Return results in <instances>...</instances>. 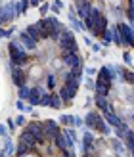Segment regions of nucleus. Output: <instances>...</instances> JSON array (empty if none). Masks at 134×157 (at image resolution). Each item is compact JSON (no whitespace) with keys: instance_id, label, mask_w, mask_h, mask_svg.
I'll return each mask as SVG.
<instances>
[{"instance_id":"f257e3e1","label":"nucleus","mask_w":134,"mask_h":157,"mask_svg":"<svg viewBox=\"0 0 134 157\" xmlns=\"http://www.w3.org/2000/svg\"><path fill=\"white\" fill-rule=\"evenodd\" d=\"M8 65H13V67H27L33 58L29 56L25 52V48L19 44L17 38H10V42H8Z\"/></svg>"},{"instance_id":"f03ea898","label":"nucleus","mask_w":134,"mask_h":157,"mask_svg":"<svg viewBox=\"0 0 134 157\" xmlns=\"http://www.w3.org/2000/svg\"><path fill=\"white\" fill-rule=\"evenodd\" d=\"M58 48H59V52L61 54H77L78 52V44H77V38H75V35L71 33V29H63L61 31V35H59V38H58Z\"/></svg>"},{"instance_id":"7ed1b4c3","label":"nucleus","mask_w":134,"mask_h":157,"mask_svg":"<svg viewBox=\"0 0 134 157\" xmlns=\"http://www.w3.org/2000/svg\"><path fill=\"white\" fill-rule=\"evenodd\" d=\"M78 86H81V82H78V81L61 82V86H59L56 92H58V96L61 98V101H63V105H71V101H73V98L77 96V92H78Z\"/></svg>"},{"instance_id":"20e7f679","label":"nucleus","mask_w":134,"mask_h":157,"mask_svg":"<svg viewBox=\"0 0 134 157\" xmlns=\"http://www.w3.org/2000/svg\"><path fill=\"white\" fill-rule=\"evenodd\" d=\"M25 128L31 136H33L35 140H36V144L38 146H42V144H46V142H52V140H48L46 138V134H44V127H42V121H36V119H33V121H27L25 123Z\"/></svg>"},{"instance_id":"39448f33","label":"nucleus","mask_w":134,"mask_h":157,"mask_svg":"<svg viewBox=\"0 0 134 157\" xmlns=\"http://www.w3.org/2000/svg\"><path fill=\"white\" fill-rule=\"evenodd\" d=\"M59 59L63 63L65 69H84V59L81 58V54H59Z\"/></svg>"},{"instance_id":"423d86ee","label":"nucleus","mask_w":134,"mask_h":157,"mask_svg":"<svg viewBox=\"0 0 134 157\" xmlns=\"http://www.w3.org/2000/svg\"><path fill=\"white\" fill-rule=\"evenodd\" d=\"M8 69H10V78L12 82L17 86H25L29 82V73L25 71V67H13V65H8Z\"/></svg>"},{"instance_id":"0eeeda50","label":"nucleus","mask_w":134,"mask_h":157,"mask_svg":"<svg viewBox=\"0 0 134 157\" xmlns=\"http://www.w3.org/2000/svg\"><path fill=\"white\" fill-rule=\"evenodd\" d=\"M115 25H117V29H119V33H121L123 46H127V48H134V33H132L130 25H128V23H124V21H117Z\"/></svg>"},{"instance_id":"6e6552de","label":"nucleus","mask_w":134,"mask_h":157,"mask_svg":"<svg viewBox=\"0 0 134 157\" xmlns=\"http://www.w3.org/2000/svg\"><path fill=\"white\" fill-rule=\"evenodd\" d=\"M81 146H82V153L84 151H98V147H96V136H94L92 130H84L82 140H81Z\"/></svg>"},{"instance_id":"1a4fd4ad","label":"nucleus","mask_w":134,"mask_h":157,"mask_svg":"<svg viewBox=\"0 0 134 157\" xmlns=\"http://www.w3.org/2000/svg\"><path fill=\"white\" fill-rule=\"evenodd\" d=\"M17 40H19V44L25 48V52H36V48H38V42L36 40H33L25 31H19V35H17Z\"/></svg>"},{"instance_id":"9d476101","label":"nucleus","mask_w":134,"mask_h":157,"mask_svg":"<svg viewBox=\"0 0 134 157\" xmlns=\"http://www.w3.org/2000/svg\"><path fill=\"white\" fill-rule=\"evenodd\" d=\"M42 127H44V134H46V138L48 140H52L54 136H58L59 132H61V127L54 121V119H46V121H42Z\"/></svg>"},{"instance_id":"9b49d317","label":"nucleus","mask_w":134,"mask_h":157,"mask_svg":"<svg viewBox=\"0 0 134 157\" xmlns=\"http://www.w3.org/2000/svg\"><path fill=\"white\" fill-rule=\"evenodd\" d=\"M109 27V21H107V15L105 13H101L100 17H98V21H96V25H94V29L90 31L92 33V36H96V38H101V35H104V31Z\"/></svg>"},{"instance_id":"f8f14e48","label":"nucleus","mask_w":134,"mask_h":157,"mask_svg":"<svg viewBox=\"0 0 134 157\" xmlns=\"http://www.w3.org/2000/svg\"><path fill=\"white\" fill-rule=\"evenodd\" d=\"M113 88V82H107L104 78L96 77V82H94V92L100 94V96H109V92Z\"/></svg>"},{"instance_id":"ddd939ff","label":"nucleus","mask_w":134,"mask_h":157,"mask_svg":"<svg viewBox=\"0 0 134 157\" xmlns=\"http://www.w3.org/2000/svg\"><path fill=\"white\" fill-rule=\"evenodd\" d=\"M94 104H96V107L100 109L101 113H105V111H115V107L111 105V101H109L107 96H100V94H96V96H94Z\"/></svg>"},{"instance_id":"4468645a","label":"nucleus","mask_w":134,"mask_h":157,"mask_svg":"<svg viewBox=\"0 0 134 157\" xmlns=\"http://www.w3.org/2000/svg\"><path fill=\"white\" fill-rule=\"evenodd\" d=\"M44 92V86L40 84H35V86H31V94H29V100H27V104L29 105H38L40 104V94Z\"/></svg>"},{"instance_id":"2eb2a0df","label":"nucleus","mask_w":134,"mask_h":157,"mask_svg":"<svg viewBox=\"0 0 134 157\" xmlns=\"http://www.w3.org/2000/svg\"><path fill=\"white\" fill-rule=\"evenodd\" d=\"M100 117H101L100 111H88V113H86V117L82 119L84 127L88 128V130H96V124H98V121H100Z\"/></svg>"},{"instance_id":"dca6fc26","label":"nucleus","mask_w":134,"mask_h":157,"mask_svg":"<svg viewBox=\"0 0 134 157\" xmlns=\"http://www.w3.org/2000/svg\"><path fill=\"white\" fill-rule=\"evenodd\" d=\"M90 10H92V2H90V0H86V2H75V13H77L78 19H84L86 15L90 13Z\"/></svg>"},{"instance_id":"f3484780","label":"nucleus","mask_w":134,"mask_h":157,"mask_svg":"<svg viewBox=\"0 0 134 157\" xmlns=\"http://www.w3.org/2000/svg\"><path fill=\"white\" fill-rule=\"evenodd\" d=\"M17 142H23L25 146H29L33 151H38V144H36V140H35L33 136H31V134H29V132H27L25 128L21 130V134H19V138H17Z\"/></svg>"},{"instance_id":"a211bd4d","label":"nucleus","mask_w":134,"mask_h":157,"mask_svg":"<svg viewBox=\"0 0 134 157\" xmlns=\"http://www.w3.org/2000/svg\"><path fill=\"white\" fill-rule=\"evenodd\" d=\"M101 117H104V121H105L111 128L119 127V124L123 123V117H121V115H117L115 111H105V113H101Z\"/></svg>"},{"instance_id":"6ab92c4d","label":"nucleus","mask_w":134,"mask_h":157,"mask_svg":"<svg viewBox=\"0 0 134 157\" xmlns=\"http://www.w3.org/2000/svg\"><path fill=\"white\" fill-rule=\"evenodd\" d=\"M128 130H130V124L123 119V123L119 124V127H115V128H113L115 138H117V140H124V136H127V132H128Z\"/></svg>"},{"instance_id":"aec40b11","label":"nucleus","mask_w":134,"mask_h":157,"mask_svg":"<svg viewBox=\"0 0 134 157\" xmlns=\"http://www.w3.org/2000/svg\"><path fill=\"white\" fill-rule=\"evenodd\" d=\"M13 8H15V13H17V17L19 15H25L27 10H29V0H15L13 2Z\"/></svg>"},{"instance_id":"412c9836","label":"nucleus","mask_w":134,"mask_h":157,"mask_svg":"<svg viewBox=\"0 0 134 157\" xmlns=\"http://www.w3.org/2000/svg\"><path fill=\"white\" fill-rule=\"evenodd\" d=\"M98 77L104 78L107 82H113V73H111V65H101L98 69Z\"/></svg>"},{"instance_id":"4be33fe9","label":"nucleus","mask_w":134,"mask_h":157,"mask_svg":"<svg viewBox=\"0 0 134 157\" xmlns=\"http://www.w3.org/2000/svg\"><path fill=\"white\" fill-rule=\"evenodd\" d=\"M2 151H4L8 157H13V153H15V144L12 142V138H10V136H6V138H4V144H2Z\"/></svg>"},{"instance_id":"5701e85b","label":"nucleus","mask_w":134,"mask_h":157,"mask_svg":"<svg viewBox=\"0 0 134 157\" xmlns=\"http://www.w3.org/2000/svg\"><path fill=\"white\" fill-rule=\"evenodd\" d=\"M52 144H54V147H56L58 151L67 150V144H65V136H63V132H59L58 136H54V138H52Z\"/></svg>"},{"instance_id":"b1692460","label":"nucleus","mask_w":134,"mask_h":157,"mask_svg":"<svg viewBox=\"0 0 134 157\" xmlns=\"http://www.w3.org/2000/svg\"><path fill=\"white\" fill-rule=\"evenodd\" d=\"M29 153H35L29 146H25L23 142H17V144H15V153H13L15 157H25V155H29Z\"/></svg>"},{"instance_id":"393cba45","label":"nucleus","mask_w":134,"mask_h":157,"mask_svg":"<svg viewBox=\"0 0 134 157\" xmlns=\"http://www.w3.org/2000/svg\"><path fill=\"white\" fill-rule=\"evenodd\" d=\"M56 86H58V77L54 73H48V75H46V86H44V88L48 92H56Z\"/></svg>"},{"instance_id":"a878e982","label":"nucleus","mask_w":134,"mask_h":157,"mask_svg":"<svg viewBox=\"0 0 134 157\" xmlns=\"http://www.w3.org/2000/svg\"><path fill=\"white\" fill-rule=\"evenodd\" d=\"M96 132H100V134H104V136H109L111 134V127L104 121V117H100V121L96 124Z\"/></svg>"},{"instance_id":"bb28decb","label":"nucleus","mask_w":134,"mask_h":157,"mask_svg":"<svg viewBox=\"0 0 134 157\" xmlns=\"http://www.w3.org/2000/svg\"><path fill=\"white\" fill-rule=\"evenodd\" d=\"M69 21H71V27H73L75 31H84V29H82V21L77 17L75 10H69Z\"/></svg>"},{"instance_id":"cd10ccee","label":"nucleus","mask_w":134,"mask_h":157,"mask_svg":"<svg viewBox=\"0 0 134 157\" xmlns=\"http://www.w3.org/2000/svg\"><path fill=\"white\" fill-rule=\"evenodd\" d=\"M109 29H111V42L117 46H123V38H121V33L117 29V25H109Z\"/></svg>"},{"instance_id":"c85d7f7f","label":"nucleus","mask_w":134,"mask_h":157,"mask_svg":"<svg viewBox=\"0 0 134 157\" xmlns=\"http://www.w3.org/2000/svg\"><path fill=\"white\" fill-rule=\"evenodd\" d=\"M111 147H113V151H115L117 155H124V151H127L124 144L121 142V140H117V138H113V140H111Z\"/></svg>"},{"instance_id":"c756f323","label":"nucleus","mask_w":134,"mask_h":157,"mask_svg":"<svg viewBox=\"0 0 134 157\" xmlns=\"http://www.w3.org/2000/svg\"><path fill=\"white\" fill-rule=\"evenodd\" d=\"M25 33L33 38V40H36V42H40V35H38V29L35 27V23H31V25H27L25 27Z\"/></svg>"},{"instance_id":"7c9ffc66","label":"nucleus","mask_w":134,"mask_h":157,"mask_svg":"<svg viewBox=\"0 0 134 157\" xmlns=\"http://www.w3.org/2000/svg\"><path fill=\"white\" fill-rule=\"evenodd\" d=\"M52 109H61L63 107V101H61V98L58 96V92H52V98H50V105Z\"/></svg>"},{"instance_id":"2f4dec72","label":"nucleus","mask_w":134,"mask_h":157,"mask_svg":"<svg viewBox=\"0 0 134 157\" xmlns=\"http://www.w3.org/2000/svg\"><path fill=\"white\" fill-rule=\"evenodd\" d=\"M29 94H31V86H29V84L19 86V88H17V98L23 100V101H27V100H29Z\"/></svg>"},{"instance_id":"473e14b6","label":"nucleus","mask_w":134,"mask_h":157,"mask_svg":"<svg viewBox=\"0 0 134 157\" xmlns=\"http://www.w3.org/2000/svg\"><path fill=\"white\" fill-rule=\"evenodd\" d=\"M123 81L127 82V84H130L132 88H134V71H130V69L124 67V71H123Z\"/></svg>"},{"instance_id":"72a5a7b5","label":"nucleus","mask_w":134,"mask_h":157,"mask_svg":"<svg viewBox=\"0 0 134 157\" xmlns=\"http://www.w3.org/2000/svg\"><path fill=\"white\" fill-rule=\"evenodd\" d=\"M50 98H52V92H48L44 88V92L40 94V104H38V105H40V107H48L50 105Z\"/></svg>"},{"instance_id":"f704fd0d","label":"nucleus","mask_w":134,"mask_h":157,"mask_svg":"<svg viewBox=\"0 0 134 157\" xmlns=\"http://www.w3.org/2000/svg\"><path fill=\"white\" fill-rule=\"evenodd\" d=\"M73 123H75L73 115H61L59 117V124H63V127H73Z\"/></svg>"},{"instance_id":"c9c22d12","label":"nucleus","mask_w":134,"mask_h":157,"mask_svg":"<svg viewBox=\"0 0 134 157\" xmlns=\"http://www.w3.org/2000/svg\"><path fill=\"white\" fill-rule=\"evenodd\" d=\"M101 44H104V46L113 44V42H111V29H109V27L104 31V35H101Z\"/></svg>"},{"instance_id":"e433bc0d","label":"nucleus","mask_w":134,"mask_h":157,"mask_svg":"<svg viewBox=\"0 0 134 157\" xmlns=\"http://www.w3.org/2000/svg\"><path fill=\"white\" fill-rule=\"evenodd\" d=\"M50 10L56 12V13H59L61 10H63V2H61V0H54V2L50 4Z\"/></svg>"},{"instance_id":"4c0bfd02","label":"nucleus","mask_w":134,"mask_h":157,"mask_svg":"<svg viewBox=\"0 0 134 157\" xmlns=\"http://www.w3.org/2000/svg\"><path fill=\"white\" fill-rule=\"evenodd\" d=\"M13 123H15V127H25V123H27V121H25V115H23V113L17 115V117L13 119Z\"/></svg>"},{"instance_id":"58836bf2","label":"nucleus","mask_w":134,"mask_h":157,"mask_svg":"<svg viewBox=\"0 0 134 157\" xmlns=\"http://www.w3.org/2000/svg\"><path fill=\"white\" fill-rule=\"evenodd\" d=\"M124 17L128 19V23H134V8H127L124 10Z\"/></svg>"},{"instance_id":"ea45409f","label":"nucleus","mask_w":134,"mask_h":157,"mask_svg":"<svg viewBox=\"0 0 134 157\" xmlns=\"http://www.w3.org/2000/svg\"><path fill=\"white\" fill-rule=\"evenodd\" d=\"M48 10H50V4H48V2H42L40 6H38V12H40V15H44Z\"/></svg>"},{"instance_id":"a19ab883","label":"nucleus","mask_w":134,"mask_h":157,"mask_svg":"<svg viewBox=\"0 0 134 157\" xmlns=\"http://www.w3.org/2000/svg\"><path fill=\"white\" fill-rule=\"evenodd\" d=\"M59 157H77L73 150H61L59 151Z\"/></svg>"},{"instance_id":"79ce46f5","label":"nucleus","mask_w":134,"mask_h":157,"mask_svg":"<svg viewBox=\"0 0 134 157\" xmlns=\"http://www.w3.org/2000/svg\"><path fill=\"white\" fill-rule=\"evenodd\" d=\"M25 105H27V101H23V100H17V101H15V107H17L21 113L25 111Z\"/></svg>"},{"instance_id":"37998d69","label":"nucleus","mask_w":134,"mask_h":157,"mask_svg":"<svg viewBox=\"0 0 134 157\" xmlns=\"http://www.w3.org/2000/svg\"><path fill=\"white\" fill-rule=\"evenodd\" d=\"M123 59H124V63H127V65H132V56H130V52H124V54H123Z\"/></svg>"},{"instance_id":"c03bdc74","label":"nucleus","mask_w":134,"mask_h":157,"mask_svg":"<svg viewBox=\"0 0 134 157\" xmlns=\"http://www.w3.org/2000/svg\"><path fill=\"white\" fill-rule=\"evenodd\" d=\"M6 127H8V130H10V134L15 130V123H13V119H8L6 121Z\"/></svg>"},{"instance_id":"a18cd8bd","label":"nucleus","mask_w":134,"mask_h":157,"mask_svg":"<svg viewBox=\"0 0 134 157\" xmlns=\"http://www.w3.org/2000/svg\"><path fill=\"white\" fill-rule=\"evenodd\" d=\"M13 31H15V27H8V29H4V38H10V36L13 35Z\"/></svg>"},{"instance_id":"49530a36","label":"nucleus","mask_w":134,"mask_h":157,"mask_svg":"<svg viewBox=\"0 0 134 157\" xmlns=\"http://www.w3.org/2000/svg\"><path fill=\"white\" fill-rule=\"evenodd\" d=\"M42 2H46V0H29V6H31V8H38Z\"/></svg>"},{"instance_id":"de8ad7c7","label":"nucleus","mask_w":134,"mask_h":157,"mask_svg":"<svg viewBox=\"0 0 134 157\" xmlns=\"http://www.w3.org/2000/svg\"><path fill=\"white\" fill-rule=\"evenodd\" d=\"M86 75H88V77L98 75V69H96V67H86Z\"/></svg>"},{"instance_id":"09e8293b","label":"nucleus","mask_w":134,"mask_h":157,"mask_svg":"<svg viewBox=\"0 0 134 157\" xmlns=\"http://www.w3.org/2000/svg\"><path fill=\"white\" fill-rule=\"evenodd\" d=\"M0 136H2V138L8 136V127H6V124H0Z\"/></svg>"},{"instance_id":"8fccbe9b","label":"nucleus","mask_w":134,"mask_h":157,"mask_svg":"<svg viewBox=\"0 0 134 157\" xmlns=\"http://www.w3.org/2000/svg\"><path fill=\"white\" fill-rule=\"evenodd\" d=\"M94 82H96V81H92V78H86V88H88V90H94Z\"/></svg>"},{"instance_id":"3c124183","label":"nucleus","mask_w":134,"mask_h":157,"mask_svg":"<svg viewBox=\"0 0 134 157\" xmlns=\"http://www.w3.org/2000/svg\"><path fill=\"white\" fill-rule=\"evenodd\" d=\"M82 119H81V117H75V123H73V127H82Z\"/></svg>"},{"instance_id":"603ef678","label":"nucleus","mask_w":134,"mask_h":157,"mask_svg":"<svg viewBox=\"0 0 134 157\" xmlns=\"http://www.w3.org/2000/svg\"><path fill=\"white\" fill-rule=\"evenodd\" d=\"M82 157H98V151H84Z\"/></svg>"},{"instance_id":"864d4df0","label":"nucleus","mask_w":134,"mask_h":157,"mask_svg":"<svg viewBox=\"0 0 134 157\" xmlns=\"http://www.w3.org/2000/svg\"><path fill=\"white\" fill-rule=\"evenodd\" d=\"M23 113H33V105L27 104V105H25V111H23Z\"/></svg>"},{"instance_id":"5fc2aeb1","label":"nucleus","mask_w":134,"mask_h":157,"mask_svg":"<svg viewBox=\"0 0 134 157\" xmlns=\"http://www.w3.org/2000/svg\"><path fill=\"white\" fill-rule=\"evenodd\" d=\"M92 50H94V52H100L101 48H100V44H92Z\"/></svg>"},{"instance_id":"6e6d98bb","label":"nucleus","mask_w":134,"mask_h":157,"mask_svg":"<svg viewBox=\"0 0 134 157\" xmlns=\"http://www.w3.org/2000/svg\"><path fill=\"white\" fill-rule=\"evenodd\" d=\"M25 157H40V155H38V151H35V153H29V155H25Z\"/></svg>"},{"instance_id":"4d7b16f0","label":"nucleus","mask_w":134,"mask_h":157,"mask_svg":"<svg viewBox=\"0 0 134 157\" xmlns=\"http://www.w3.org/2000/svg\"><path fill=\"white\" fill-rule=\"evenodd\" d=\"M0 38H4V27H0Z\"/></svg>"},{"instance_id":"13d9d810","label":"nucleus","mask_w":134,"mask_h":157,"mask_svg":"<svg viewBox=\"0 0 134 157\" xmlns=\"http://www.w3.org/2000/svg\"><path fill=\"white\" fill-rule=\"evenodd\" d=\"M0 157H8V155H6V153H4V151H0Z\"/></svg>"},{"instance_id":"bf43d9fd","label":"nucleus","mask_w":134,"mask_h":157,"mask_svg":"<svg viewBox=\"0 0 134 157\" xmlns=\"http://www.w3.org/2000/svg\"><path fill=\"white\" fill-rule=\"evenodd\" d=\"M73 2H86V0H73Z\"/></svg>"},{"instance_id":"052dcab7","label":"nucleus","mask_w":134,"mask_h":157,"mask_svg":"<svg viewBox=\"0 0 134 157\" xmlns=\"http://www.w3.org/2000/svg\"><path fill=\"white\" fill-rule=\"evenodd\" d=\"M0 151H2V144H0Z\"/></svg>"},{"instance_id":"680f3d73","label":"nucleus","mask_w":134,"mask_h":157,"mask_svg":"<svg viewBox=\"0 0 134 157\" xmlns=\"http://www.w3.org/2000/svg\"><path fill=\"white\" fill-rule=\"evenodd\" d=\"M132 101H134V96H132Z\"/></svg>"},{"instance_id":"e2e57ef3","label":"nucleus","mask_w":134,"mask_h":157,"mask_svg":"<svg viewBox=\"0 0 134 157\" xmlns=\"http://www.w3.org/2000/svg\"><path fill=\"white\" fill-rule=\"evenodd\" d=\"M13 157H15V155H13Z\"/></svg>"}]
</instances>
